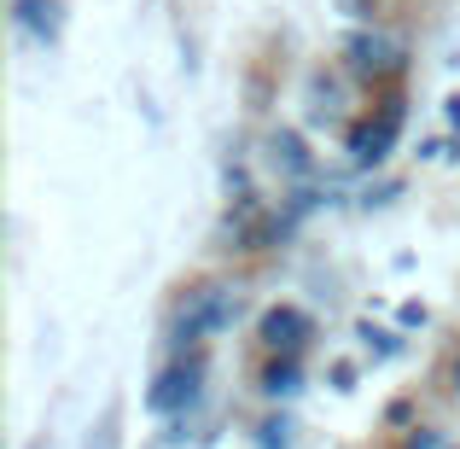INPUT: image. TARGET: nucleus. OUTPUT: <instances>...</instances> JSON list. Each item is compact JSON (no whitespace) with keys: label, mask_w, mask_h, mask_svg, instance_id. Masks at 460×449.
Instances as JSON below:
<instances>
[{"label":"nucleus","mask_w":460,"mask_h":449,"mask_svg":"<svg viewBox=\"0 0 460 449\" xmlns=\"http://www.w3.org/2000/svg\"><path fill=\"white\" fill-rule=\"evenodd\" d=\"M234 315H239V292H234V286H222V281L192 286L187 303L175 310V321H169V338H175L181 350H187V345H204V338L222 333Z\"/></svg>","instance_id":"obj_1"},{"label":"nucleus","mask_w":460,"mask_h":449,"mask_svg":"<svg viewBox=\"0 0 460 449\" xmlns=\"http://www.w3.org/2000/svg\"><path fill=\"white\" fill-rule=\"evenodd\" d=\"M396 129H402V105H385L379 117H361L356 129H349V157L356 164H385L396 147Z\"/></svg>","instance_id":"obj_2"},{"label":"nucleus","mask_w":460,"mask_h":449,"mask_svg":"<svg viewBox=\"0 0 460 449\" xmlns=\"http://www.w3.org/2000/svg\"><path fill=\"white\" fill-rule=\"evenodd\" d=\"M199 385H204V362H199V356L169 362V368L157 373V385H152V397H146V403L157 409V415H175V409H187L192 397H199Z\"/></svg>","instance_id":"obj_3"},{"label":"nucleus","mask_w":460,"mask_h":449,"mask_svg":"<svg viewBox=\"0 0 460 449\" xmlns=\"http://www.w3.org/2000/svg\"><path fill=\"white\" fill-rule=\"evenodd\" d=\"M349 70L356 76H391V70H402V47L391 41V35H379V30H361V35H349Z\"/></svg>","instance_id":"obj_4"},{"label":"nucleus","mask_w":460,"mask_h":449,"mask_svg":"<svg viewBox=\"0 0 460 449\" xmlns=\"http://www.w3.org/2000/svg\"><path fill=\"white\" fill-rule=\"evenodd\" d=\"M262 345L274 350V356H297L304 350V338H309V315L304 310H292V303H274L269 315H262Z\"/></svg>","instance_id":"obj_5"},{"label":"nucleus","mask_w":460,"mask_h":449,"mask_svg":"<svg viewBox=\"0 0 460 449\" xmlns=\"http://www.w3.org/2000/svg\"><path fill=\"white\" fill-rule=\"evenodd\" d=\"M18 30L35 41H53L58 35V0H18Z\"/></svg>","instance_id":"obj_6"},{"label":"nucleus","mask_w":460,"mask_h":449,"mask_svg":"<svg viewBox=\"0 0 460 449\" xmlns=\"http://www.w3.org/2000/svg\"><path fill=\"white\" fill-rule=\"evenodd\" d=\"M262 391L280 403V397H297L304 391V368H297V356H286V362H274L269 373H262Z\"/></svg>","instance_id":"obj_7"},{"label":"nucleus","mask_w":460,"mask_h":449,"mask_svg":"<svg viewBox=\"0 0 460 449\" xmlns=\"http://www.w3.org/2000/svg\"><path fill=\"white\" fill-rule=\"evenodd\" d=\"M274 157H280L292 175H304V169H309V152H304V140H297V135H274Z\"/></svg>","instance_id":"obj_8"},{"label":"nucleus","mask_w":460,"mask_h":449,"mask_svg":"<svg viewBox=\"0 0 460 449\" xmlns=\"http://www.w3.org/2000/svg\"><path fill=\"white\" fill-rule=\"evenodd\" d=\"M262 449H292V420H262Z\"/></svg>","instance_id":"obj_9"},{"label":"nucleus","mask_w":460,"mask_h":449,"mask_svg":"<svg viewBox=\"0 0 460 449\" xmlns=\"http://www.w3.org/2000/svg\"><path fill=\"white\" fill-rule=\"evenodd\" d=\"M408 449H443V438H438V432H414V438H408Z\"/></svg>","instance_id":"obj_10"},{"label":"nucleus","mask_w":460,"mask_h":449,"mask_svg":"<svg viewBox=\"0 0 460 449\" xmlns=\"http://www.w3.org/2000/svg\"><path fill=\"white\" fill-rule=\"evenodd\" d=\"M455 391H460V362H455Z\"/></svg>","instance_id":"obj_11"}]
</instances>
